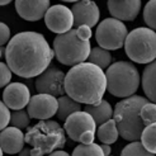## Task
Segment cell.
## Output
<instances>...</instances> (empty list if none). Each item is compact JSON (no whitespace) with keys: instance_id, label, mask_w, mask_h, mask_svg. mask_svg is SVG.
I'll return each mask as SVG.
<instances>
[{"instance_id":"19","label":"cell","mask_w":156,"mask_h":156,"mask_svg":"<svg viewBox=\"0 0 156 156\" xmlns=\"http://www.w3.org/2000/svg\"><path fill=\"white\" fill-rule=\"evenodd\" d=\"M85 112L89 113L93 118H94L97 124H100V126L104 124L105 122L111 121L112 115L114 113L112 105L104 99L97 105H87L85 107Z\"/></svg>"},{"instance_id":"20","label":"cell","mask_w":156,"mask_h":156,"mask_svg":"<svg viewBox=\"0 0 156 156\" xmlns=\"http://www.w3.org/2000/svg\"><path fill=\"white\" fill-rule=\"evenodd\" d=\"M81 112V104L77 103L76 100L70 98L69 95H64L58 98V111L57 117L61 121H66L70 115L74 113Z\"/></svg>"},{"instance_id":"12","label":"cell","mask_w":156,"mask_h":156,"mask_svg":"<svg viewBox=\"0 0 156 156\" xmlns=\"http://www.w3.org/2000/svg\"><path fill=\"white\" fill-rule=\"evenodd\" d=\"M64 129L73 141L80 142V137L87 131L95 132L97 122L94 121V118H93L89 113H87L85 111L84 112L81 111V112L74 113L73 115L69 117V118L65 121Z\"/></svg>"},{"instance_id":"10","label":"cell","mask_w":156,"mask_h":156,"mask_svg":"<svg viewBox=\"0 0 156 156\" xmlns=\"http://www.w3.org/2000/svg\"><path fill=\"white\" fill-rule=\"evenodd\" d=\"M44 23L47 28L53 33H57V36L65 34L73 29V26H75L73 10L61 4L52 5L46 13Z\"/></svg>"},{"instance_id":"32","label":"cell","mask_w":156,"mask_h":156,"mask_svg":"<svg viewBox=\"0 0 156 156\" xmlns=\"http://www.w3.org/2000/svg\"><path fill=\"white\" fill-rule=\"evenodd\" d=\"M77 30V36L84 41H90L91 38V28L88 26H81L79 28H76Z\"/></svg>"},{"instance_id":"34","label":"cell","mask_w":156,"mask_h":156,"mask_svg":"<svg viewBox=\"0 0 156 156\" xmlns=\"http://www.w3.org/2000/svg\"><path fill=\"white\" fill-rule=\"evenodd\" d=\"M48 156H70V154H67L64 150H57V151H53L52 154H50Z\"/></svg>"},{"instance_id":"1","label":"cell","mask_w":156,"mask_h":156,"mask_svg":"<svg viewBox=\"0 0 156 156\" xmlns=\"http://www.w3.org/2000/svg\"><path fill=\"white\" fill-rule=\"evenodd\" d=\"M55 51L44 36L38 32H22L15 34L6 44L5 62L12 71L22 77H34L51 66Z\"/></svg>"},{"instance_id":"28","label":"cell","mask_w":156,"mask_h":156,"mask_svg":"<svg viewBox=\"0 0 156 156\" xmlns=\"http://www.w3.org/2000/svg\"><path fill=\"white\" fill-rule=\"evenodd\" d=\"M141 118L145 123V126H150L152 123H156V104L147 103L141 109Z\"/></svg>"},{"instance_id":"33","label":"cell","mask_w":156,"mask_h":156,"mask_svg":"<svg viewBox=\"0 0 156 156\" xmlns=\"http://www.w3.org/2000/svg\"><path fill=\"white\" fill-rule=\"evenodd\" d=\"M94 138H95V132L87 131L80 137V144H83V145H91V144H94Z\"/></svg>"},{"instance_id":"4","label":"cell","mask_w":156,"mask_h":156,"mask_svg":"<svg viewBox=\"0 0 156 156\" xmlns=\"http://www.w3.org/2000/svg\"><path fill=\"white\" fill-rule=\"evenodd\" d=\"M26 142L33 146L30 156H43L61 150L66 144L65 129L55 121H40L26 133Z\"/></svg>"},{"instance_id":"26","label":"cell","mask_w":156,"mask_h":156,"mask_svg":"<svg viewBox=\"0 0 156 156\" xmlns=\"http://www.w3.org/2000/svg\"><path fill=\"white\" fill-rule=\"evenodd\" d=\"M144 20L150 29L156 30V0H151L145 5Z\"/></svg>"},{"instance_id":"5","label":"cell","mask_w":156,"mask_h":156,"mask_svg":"<svg viewBox=\"0 0 156 156\" xmlns=\"http://www.w3.org/2000/svg\"><path fill=\"white\" fill-rule=\"evenodd\" d=\"M107 90L113 97H133L140 87V73L137 67L127 61H118L107 69Z\"/></svg>"},{"instance_id":"37","label":"cell","mask_w":156,"mask_h":156,"mask_svg":"<svg viewBox=\"0 0 156 156\" xmlns=\"http://www.w3.org/2000/svg\"><path fill=\"white\" fill-rule=\"evenodd\" d=\"M9 3H10L9 0H3V2H0V5H2V6H4V5H8Z\"/></svg>"},{"instance_id":"9","label":"cell","mask_w":156,"mask_h":156,"mask_svg":"<svg viewBox=\"0 0 156 156\" xmlns=\"http://www.w3.org/2000/svg\"><path fill=\"white\" fill-rule=\"evenodd\" d=\"M66 74L57 67L51 65L43 74H41L36 80V90L40 94H48L52 97H64Z\"/></svg>"},{"instance_id":"36","label":"cell","mask_w":156,"mask_h":156,"mask_svg":"<svg viewBox=\"0 0 156 156\" xmlns=\"http://www.w3.org/2000/svg\"><path fill=\"white\" fill-rule=\"evenodd\" d=\"M30 152H32V150L30 149H27V147H24L19 154H18V156H30Z\"/></svg>"},{"instance_id":"30","label":"cell","mask_w":156,"mask_h":156,"mask_svg":"<svg viewBox=\"0 0 156 156\" xmlns=\"http://www.w3.org/2000/svg\"><path fill=\"white\" fill-rule=\"evenodd\" d=\"M0 128L2 129H5L8 128V124L10 123L12 121V113L9 111V108H8L4 103L0 104Z\"/></svg>"},{"instance_id":"6","label":"cell","mask_w":156,"mask_h":156,"mask_svg":"<svg viewBox=\"0 0 156 156\" xmlns=\"http://www.w3.org/2000/svg\"><path fill=\"white\" fill-rule=\"evenodd\" d=\"M53 51L58 62L66 66L80 65L88 60L91 52L90 41H84L77 36V30L71 29L65 34H58L53 40Z\"/></svg>"},{"instance_id":"23","label":"cell","mask_w":156,"mask_h":156,"mask_svg":"<svg viewBox=\"0 0 156 156\" xmlns=\"http://www.w3.org/2000/svg\"><path fill=\"white\" fill-rule=\"evenodd\" d=\"M141 144L149 152L156 155V123L145 127L141 136Z\"/></svg>"},{"instance_id":"15","label":"cell","mask_w":156,"mask_h":156,"mask_svg":"<svg viewBox=\"0 0 156 156\" xmlns=\"http://www.w3.org/2000/svg\"><path fill=\"white\" fill-rule=\"evenodd\" d=\"M50 8L51 5L48 0H34V2L18 0L15 2V9H17L18 15L29 22H36L46 17V13L48 12Z\"/></svg>"},{"instance_id":"2","label":"cell","mask_w":156,"mask_h":156,"mask_svg":"<svg viewBox=\"0 0 156 156\" xmlns=\"http://www.w3.org/2000/svg\"><path fill=\"white\" fill-rule=\"evenodd\" d=\"M65 90L77 103L97 105L103 100L107 90L105 73L90 62L73 66L66 74Z\"/></svg>"},{"instance_id":"18","label":"cell","mask_w":156,"mask_h":156,"mask_svg":"<svg viewBox=\"0 0 156 156\" xmlns=\"http://www.w3.org/2000/svg\"><path fill=\"white\" fill-rule=\"evenodd\" d=\"M142 89L146 97L156 104V60L149 64L142 74Z\"/></svg>"},{"instance_id":"14","label":"cell","mask_w":156,"mask_h":156,"mask_svg":"<svg viewBox=\"0 0 156 156\" xmlns=\"http://www.w3.org/2000/svg\"><path fill=\"white\" fill-rule=\"evenodd\" d=\"M73 14L75 26L79 28L81 26H88L93 28L99 22L100 12L99 8L94 2L85 0V2H76L73 4Z\"/></svg>"},{"instance_id":"3","label":"cell","mask_w":156,"mask_h":156,"mask_svg":"<svg viewBox=\"0 0 156 156\" xmlns=\"http://www.w3.org/2000/svg\"><path fill=\"white\" fill-rule=\"evenodd\" d=\"M149 99L140 95H133L121 100L114 107V121L117 123L119 136L131 142L138 141L145 129V123L141 118V109Z\"/></svg>"},{"instance_id":"8","label":"cell","mask_w":156,"mask_h":156,"mask_svg":"<svg viewBox=\"0 0 156 156\" xmlns=\"http://www.w3.org/2000/svg\"><path fill=\"white\" fill-rule=\"evenodd\" d=\"M128 33L123 22L115 18H105L97 28L95 40L100 47L107 51L118 50L126 43Z\"/></svg>"},{"instance_id":"21","label":"cell","mask_w":156,"mask_h":156,"mask_svg":"<svg viewBox=\"0 0 156 156\" xmlns=\"http://www.w3.org/2000/svg\"><path fill=\"white\" fill-rule=\"evenodd\" d=\"M97 133H98L99 141L102 144H107V145L114 144L119 136L118 128H117V123L114 119H111V121L105 122L104 124H102V126L98 128Z\"/></svg>"},{"instance_id":"17","label":"cell","mask_w":156,"mask_h":156,"mask_svg":"<svg viewBox=\"0 0 156 156\" xmlns=\"http://www.w3.org/2000/svg\"><path fill=\"white\" fill-rule=\"evenodd\" d=\"M2 150L5 154H19L24 149L26 135L22 132V129L15 127H8L2 131Z\"/></svg>"},{"instance_id":"22","label":"cell","mask_w":156,"mask_h":156,"mask_svg":"<svg viewBox=\"0 0 156 156\" xmlns=\"http://www.w3.org/2000/svg\"><path fill=\"white\" fill-rule=\"evenodd\" d=\"M88 61L90 64L104 70L112 65V55L109 51H107L102 47H94L90 52V56H89Z\"/></svg>"},{"instance_id":"24","label":"cell","mask_w":156,"mask_h":156,"mask_svg":"<svg viewBox=\"0 0 156 156\" xmlns=\"http://www.w3.org/2000/svg\"><path fill=\"white\" fill-rule=\"evenodd\" d=\"M73 156H104V152L102 150V146L97 144H91V145L80 144L74 149Z\"/></svg>"},{"instance_id":"16","label":"cell","mask_w":156,"mask_h":156,"mask_svg":"<svg viewBox=\"0 0 156 156\" xmlns=\"http://www.w3.org/2000/svg\"><path fill=\"white\" fill-rule=\"evenodd\" d=\"M141 2L140 0H111L108 2V9L112 14V18L118 20H133L137 18V15L141 10Z\"/></svg>"},{"instance_id":"13","label":"cell","mask_w":156,"mask_h":156,"mask_svg":"<svg viewBox=\"0 0 156 156\" xmlns=\"http://www.w3.org/2000/svg\"><path fill=\"white\" fill-rule=\"evenodd\" d=\"M30 102V93L27 85L22 83H10L4 89L3 103L14 111H22L24 107H28Z\"/></svg>"},{"instance_id":"11","label":"cell","mask_w":156,"mask_h":156,"mask_svg":"<svg viewBox=\"0 0 156 156\" xmlns=\"http://www.w3.org/2000/svg\"><path fill=\"white\" fill-rule=\"evenodd\" d=\"M58 99L48 94H37L30 98V102L27 107V112L30 118L48 121L51 117L57 114Z\"/></svg>"},{"instance_id":"27","label":"cell","mask_w":156,"mask_h":156,"mask_svg":"<svg viewBox=\"0 0 156 156\" xmlns=\"http://www.w3.org/2000/svg\"><path fill=\"white\" fill-rule=\"evenodd\" d=\"M29 121H30V117H29L28 112L23 111V109L22 111H15L12 113V121H10L12 127L24 129L29 126Z\"/></svg>"},{"instance_id":"35","label":"cell","mask_w":156,"mask_h":156,"mask_svg":"<svg viewBox=\"0 0 156 156\" xmlns=\"http://www.w3.org/2000/svg\"><path fill=\"white\" fill-rule=\"evenodd\" d=\"M102 150H103V152H104V156H111V145L103 144V145H102Z\"/></svg>"},{"instance_id":"29","label":"cell","mask_w":156,"mask_h":156,"mask_svg":"<svg viewBox=\"0 0 156 156\" xmlns=\"http://www.w3.org/2000/svg\"><path fill=\"white\" fill-rule=\"evenodd\" d=\"M12 70L6 65V62L0 64V87H8L12 80Z\"/></svg>"},{"instance_id":"25","label":"cell","mask_w":156,"mask_h":156,"mask_svg":"<svg viewBox=\"0 0 156 156\" xmlns=\"http://www.w3.org/2000/svg\"><path fill=\"white\" fill-rule=\"evenodd\" d=\"M121 156H155V155L147 151L141 142L135 141L124 147L121 152Z\"/></svg>"},{"instance_id":"31","label":"cell","mask_w":156,"mask_h":156,"mask_svg":"<svg viewBox=\"0 0 156 156\" xmlns=\"http://www.w3.org/2000/svg\"><path fill=\"white\" fill-rule=\"evenodd\" d=\"M10 42V29L5 23L0 24V44L4 46Z\"/></svg>"},{"instance_id":"7","label":"cell","mask_w":156,"mask_h":156,"mask_svg":"<svg viewBox=\"0 0 156 156\" xmlns=\"http://www.w3.org/2000/svg\"><path fill=\"white\" fill-rule=\"evenodd\" d=\"M127 56L137 64H151L156 60V32L140 27L128 33L124 43Z\"/></svg>"}]
</instances>
